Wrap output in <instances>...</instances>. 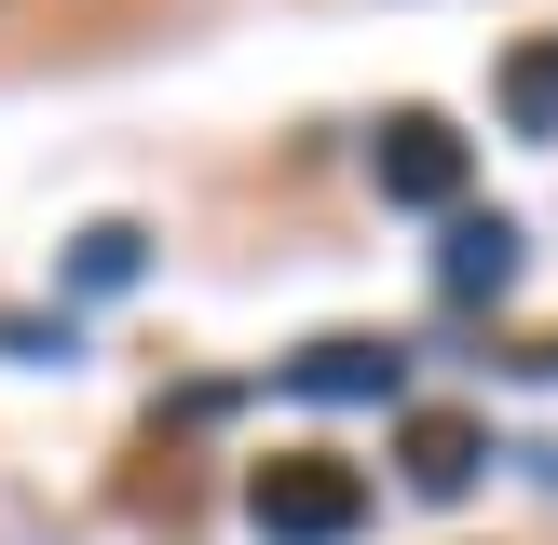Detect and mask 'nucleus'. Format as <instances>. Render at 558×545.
<instances>
[{
    "instance_id": "nucleus-5",
    "label": "nucleus",
    "mask_w": 558,
    "mask_h": 545,
    "mask_svg": "<svg viewBox=\"0 0 558 545\" xmlns=\"http://www.w3.org/2000/svg\"><path fill=\"white\" fill-rule=\"evenodd\" d=\"M436 287H450V300H505V287H518V218H450Z\"/></svg>"
},
{
    "instance_id": "nucleus-3",
    "label": "nucleus",
    "mask_w": 558,
    "mask_h": 545,
    "mask_svg": "<svg viewBox=\"0 0 558 545\" xmlns=\"http://www.w3.org/2000/svg\"><path fill=\"white\" fill-rule=\"evenodd\" d=\"M409 491H436V505H450V491H477V463H490V436L463 423V409H409Z\"/></svg>"
},
{
    "instance_id": "nucleus-1",
    "label": "nucleus",
    "mask_w": 558,
    "mask_h": 545,
    "mask_svg": "<svg viewBox=\"0 0 558 545\" xmlns=\"http://www.w3.org/2000/svg\"><path fill=\"white\" fill-rule=\"evenodd\" d=\"M245 518H259V545H354L368 532V477L327 450H272L245 477Z\"/></svg>"
},
{
    "instance_id": "nucleus-2",
    "label": "nucleus",
    "mask_w": 558,
    "mask_h": 545,
    "mask_svg": "<svg viewBox=\"0 0 558 545\" xmlns=\"http://www.w3.org/2000/svg\"><path fill=\"white\" fill-rule=\"evenodd\" d=\"M368 178H381V205H463V178H477V150H463L436 109H396V123L368 136Z\"/></svg>"
},
{
    "instance_id": "nucleus-6",
    "label": "nucleus",
    "mask_w": 558,
    "mask_h": 545,
    "mask_svg": "<svg viewBox=\"0 0 558 545\" xmlns=\"http://www.w3.org/2000/svg\"><path fill=\"white\" fill-rule=\"evenodd\" d=\"M136 259H150V232H136V218H96V232L69 245V287H82V300H123Z\"/></svg>"
},
{
    "instance_id": "nucleus-7",
    "label": "nucleus",
    "mask_w": 558,
    "mask_h": 545,
    "mask_svg": "<svg viewBox=\"0 0 558 545\" xmlns=\"http://www.w3.org/2000/svg\"><path fill=\"white\" fill-rule=\"evenodd\" d=\"M505 123L518 136H558V41H518L505 55Z\"/></svg>"
},
{
    "instance_id": "nucleus-4",
    "label": "nucleus",
    "mask_w": 558,
    "mask_h": 545,
    "mask_svg": "<svg viewBox=\"0 0 558 545\" xmlns=\"http://www.w3.org/2000/svg\"><path fill=\"white\" fill-rule=\"evenodd\" d=\"M287 382H300V396H341V409H354V396H396L409 368H396V341H354V327H341V341H314Z\"/></svg>"
}]
</instances>
